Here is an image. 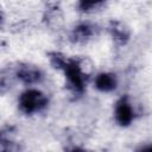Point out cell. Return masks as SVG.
Returning a JSON list of instances; mask_svg holds the SVG:
<instances>
[{
	"label": "cell",
	"instance_id": "obj_1",
	"mask_svg": "<svg viewBox=\"0 0 152 152\" xmlns=\"http://www.w3.org/2000/svg\"><path fill=\"white\" fill-rule=\"evenodd\" d=\"M49 58L53 68L62 69L66 77L68 89L75 95H81L84 91L88 74L83 70L82 59H66L59 52H49Z\"/></svg>",
	"mask_w": 152,
	"mask_h": 152
},
{
	"label": "cell",
	"instance_id": "obj_4",
	"mask_svg": "<svg viewBox=\"0 0 152 152\" xmlns=\"http://www.w3.org/2000/svg\"><path fill=\"white\" fill-rule=\"evenodd\" d=\"M15 76L25 84L38 83L43 80V72L34 65L20 64L15 70Z\"/></svg>",
	"mask_w": 152,
	"mask_h": 152
},
{
	"label": "cell",
	"instance_id": "obj_7",
	"mask_svg": "<svg viewBox=\"0 0 152 152\" xmlns=\"http://www.w3.org/2000/svg\"><path fill=\"white\" fill-rule=\"evenodd\" d=\"M95 87L101 90V91H112L116 87V78L115 75L108 74V72H102L99 74L95 78Z\"/></svg>",
	"mask_w": 152,
	"mask_h": 152
},
{
	"label": "cell",
	"instance_id": "obj_3",
	"mask_svg": "<svg viewBox=\"0 0 152 152\" xmlns=\"http://www.w3.org/2000/svg\"><path fill=\"white\" fill-rule=\"evenodd\" d=\"M134 119V110L127 96H122L115 104V120L120 126H128Z\"/></svg>",
	"mask_w": 152,
	"mask_h": 152
},
{
	"label": "cell",
	"instance_id": "obj_9",
	"mask_svg": "<svg viewBox=\"0 0 152 152\" xmlns=\"http://www.w3.org/2000/svg\"><path fill=\"white\" fill-rule=\"evenodd\" d=\"M44 2L45 4H48L49 6H51V7H55L56 6V4L57 2H59V0H44Z\"/></svg>",
	"mask_w": 152,
	"mask_h": 152
},
{
	"label": "cell",
	"instance_id": "obj_10",
	"mask_svg": "<svg viewBox=\"0 0 152 152\" xmlns=\"http://www.w3.org/2000/svg\"><path fill=\"white\" fill-rule=\"evenodd\" d=\"M140 150H141V151H152V145H151V146H145V147H141Z\"/></svg>",
	"mask_w": 152,
	"mask_h": 152
},
{
	"label": "cell",
	"instance_id": "obj_5",
	"mask_svg": "<svg viewBox=\"0 0 152 152\" xmlns=\"http://www.w3.org/2000/svg\"><path fill=\"white\" fill-rule=\"evenodd\" d=\"M108 31L110 32L113 39L118 45H124L129 39V31L119 21L112 20L108 26Z\"/></svg>",
	"mask_w": 152,
	"mask_h": 152
},
{
	"label": "cell",
	"instance_id": "obj_2",
	"mask_svg": "<svg viewBox=\"0 0 152 152\" xmlns=\"http://www.w3.org/2000/svg\"><path fill=\"white\" fill-rule=\"evenodd\" d=\"M48 97L39 90L28 89L19 97V108L25 114H32L44 109L48 106Z\"/></svg>",
	"mask_w": 152,
	"mask_h": 152
},
{
	"label": "cell",
	"instance_id": "obj_6",
	"mask_svg": "<svg viewBox=\"0 0 152 152\" xmlns=\"http://www.w3.org/2000/svg\"><path fill=\"white\" fill-rule=\"evenodd\" d=\"M95 26L90 25V24H80L77 25L71 34H70V40L74 43H81V42H86L88 40L91 36H94L95 33Z\"/></svg>",
	"mask_w": 152,
	"mask_h": 152
},
{
	"label": "cell",
	"instance_id": "obj_8",
	"mask_svg": "<svg viewBox=\"0 0 152 152\" xmlns=\"http://www.w3.org/2000/svg\"><path fill=\"white\" fill-rule=\"evenodd\" d=\"M103 0H80L78 1V8L83 12H87L89 10H91L93 7L97 6L99 4H101Z\"/></svg>",
	"mask_w": 152,
	"mask_h": 152
}]
</instances>
